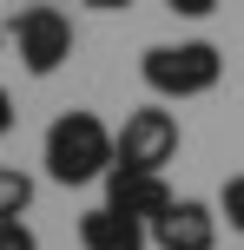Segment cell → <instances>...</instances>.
Listing matches in <instances>:
<instances>
[{"label":"cell","instance_id":"6da1fadb","mask_svg":"<svg viewBox=\"0 0 244 250\" xmlns=\"http://www.w3.org/2000/svg\"><path fill=\"white\" fill-rule=\"evenodd\" d=\"M53 185H99L112 171V125L99 112H60L46 125V145H40Z\"/></svg>","mask_w":244,"mask_h":250},{"label":"cell","instance_id":"7a4b0ae2","mask_svg":"<svg viewBox=\"0 0 244 250\" xmlns=\"http://www.w3.org/2000/svg\"><path fill=\"white\" fill-rule=\"evenodd\" d=\"M139 73L158 99H205L224 79V53L211 40H165V46H145Z\"/></svg>","mask_w":244,"mask_h":250},{"label":"cell","instance_id":"3957f363","mask_svg":"<svg viewBox=\"0 0 244 250\" xmlns=\"http://www.w3.org/2000/svg\"><path fill=\"white\" fill-rule=\"evenodd\" d=\"M7 40H13V53H20V66H26L33 79L60 73V66L73 60V20H66L53 0L20 7V13H13V26H7Z\"/></svg>","mask_w":244,"mask_h":250},{"label":"cell","instance_id":"277c9868","mask_svg":"<svg viewBox=\"0 0 244 250\" xmlns=\"http://www.w3.org/2000/svg\"><path fill=\"white\" fill-rule=\"evenodd\" d=\"M185 132H178V112L165 105H132L126 125L112 132V165H132V171H165L178 158Z\"/></svg>","mask_w":244,"mask_h":250},{"label":"cell","instance_id":"5b68a950","mask_svg":"<svg viewBox=\"0 0 244 250\" xmlns=\"http://www.w3.org/2000/svg\"><path fill=\"white\" fill-rule=\"evenodd\" d=\"M145 230H152V250H218L224 217H218V204H205V198H172Z\"/></svg>","mask_w":244,"mask_h":250},{"label":"cell","instance_id":"8992f818","mask_svg":"<svg viewBox=\"0 0 244 250\" xmlns=\"http://www.w3.org/2000/svg\"><path fill=\"white\" fill-rule=\"evenodd\" d=\"M99 185H106V204H112V211H126V217H139V224H152V217L172 204L165 171H132V165H112Z\"/></svg>","mask_w":244,"mask_h":250},{"label":"cell","instance_id":"52a82bcc","mask_svg":"<svg viewBox=\"0 0 244 250\" xmlns=\"http://www.w3.org/2000/svg\"><path fill=\"white\" fill-rule=\"evenodd\" d=\"M79 244L86 250H152V230H145L139 217L112 211V204H92V211L79 217Z\"/></svg>","mask_w":244,"mask_h":250},{"label":"cell","instance_id":"ba28073f","mask_svg":"<svg viewBox=\"0 0 244 250\" xmlns=\"http://www.w3.org/2000/svg\"><path fill=\"white\" fill-rule=\"evenodd\" d=\"M26 204H33V178L20 165H0V217H26Z\"/></svg>","mask_w":244,"mask_h":250},{"label":"cell","instance_id":"9c48e42d","mask_svg":"<svg viewBox=\"0 0 244 250\" xmlns=\"http://www.w3.org/2000/svg\"><path fill=\"white\" fill-rule=\"evenodd\" d=\"M218 217L244 237V171H238V178H224V191H218Z\"/></svg>","mask_w":244,"mask_h":250},{"label":"cell","instance_id":"30bf717a","mask_svg":"<svg viewBox=\"0 0 244 250\" xmlns=\"http://www.w3.org/2000/svg\"><path fill=\"white\" fill-rule=\"evenodd\" d=\"M0 250H40L33 224H26V217H0Z\"/></svg>","mask_w":244,"mask_h":250},{"label":"cell","instance_id":"8fae6325","mask_svg":"<svg viewBox=\"0 0 244 250\" xmlns=\"http://www.w3.org/2000/svg\"><path fill=\"white\" fill-rule=\"evenodd\" d=\"M178 20H205V13H218V0H165Z\"/></svg>","mask_w":244,"mask_h":250},{"label":"cell","instance_id":"7c38bea8","mask_svg":"<svg viewBox=\"0 0 244 250\" xmlns=\"http://www.w3.org/2000/svg\"><path fill=\"white\" fill-rule=\"evenodd\" d=\"M13 132V99H7V86H0V138Z\"/></svg>","mask_w":244,"mask_h":250},{"label":"cell","instance_id":"4fadbf2b","mask_svg":"<svg viewBox=\"0 0 244 250\" xmlns=\"http://www.w3.org/2000/svg\"><path fill=\"white\" fill-rule=\"evenodd\" d=\"M86 7H99V13H119V7H132V0H86Z\"/></svg>","mask_w":244,"mask_h":250},{"label":"cell","instance_id":"5bb4252c","mask_svg":"<svg viewBox=\"0 0 244 250\" xmlns=\"http://www.w3.org/2000/svg\"><path fill=\"white\" fill-rule=\"evenodd\" d=\"M0 40H7V26H0Z\"/></svg>","mask_w":244,"mask_h":250}]
</instances>
